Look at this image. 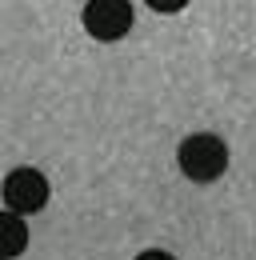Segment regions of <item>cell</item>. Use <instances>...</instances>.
Here are the masks:
<instances>
[{
  "label": "cell",
  "instance_id": "4",
  "mask_svg": "<svg viewBox=\"0 0 256 260\" xmlns=\"http://www.w3.org/2000/svg\"><path fill=\"white\" fill-rule=\"evenodd\" d=\"M28 248V224L20 212L4 208L0 212V260H16L20 252Z\"/></svg>",
  "mask_w": 256,
  "mask_h": 260
},
{
  "label": "cell",
  "instance_id": "5",
  "mask_svg": "<svg viewBox=\"0 0 256 260\" xmlns=\"http://www.w3.org/2000/svg\"><path fill=\"white\" fill-rule=\"evenodd\" d=\"M152 12H164V16H172V12H180V8H188V0H144Z\"/></svg>",
  "mask_w": 256,
  "mask_h": 260
},
{
  "label": "cell",
  "instance_id": "6",
  "mask_svg": "<svg viewBox=\"0 0 256 260\" xmlns=\"http://www.w3.org/2000/svg\"><path fill=\"white\" fill-rule=\"evenodd\" d=\"M136 260H176V256H172V252H164V248H144Z\"/></svg>",
  "mask_w": 256,
  "mask_h": 260
},
{
  "label": "cell",
  "instance_id": "2",
  "mask_svg": "<svg viewBox=\"0 0 256 260\" xmlns=\"http://www.w3.org/2000/svg\"><path fill=\"white\" fill-rule=\"evenodd\" d=\"M132 20H136L132 0H88L84 12H80L84 32L92 36V40H100V44L124 40V36L132 32Z\"/></svg>",
  "mask_w": 256,
  "mask_h": 260
},
{
  "label": "cell",
  "instance_id": "1",
  "mask_svg": "<svg viewBox=\"0 0 256 260\" xmlns=\"http://www.w3.org/2000/svg\"><path fill=\"white\" fill-rule=\"evenodd\" d=\"M176 164L192 184H212L228 172V144L216 132H192L176 148Z\"/></svg>",
  "mask_w": 256,
  "mask_h": 260
},
{
  "label": "cell",
  "instance_id": "3",
  "mask_svg": "<svg viewBox=\"0 0 256 260\" xmlns=\"http://www.w3.org/2000/svg\"><path fill=\"white\" fill-rule=\"evenodd\" d=\"M0 196H4V208L20 212V216H32V212H40L48 204L52 188H48L44 172H36V168H12L4 176V184H0Z\"/></svg>",
  "mask_w": 256,
  "mask_h": 260
}]
</instances>
